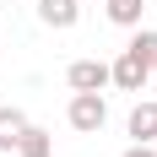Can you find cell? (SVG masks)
Returning <instances> with one entry per match:
<instances>
[{"label":"cell","mask_w":157,"mask_h":157,"mask_svg":"<svg viewBox=\"0 0 157 157\" xmlns=\"http://www.w3.org/2000/svg\"><path fill=\"white\" fill-rule=\"evenodd\" d=\"M65 119H71L76 136H98V130L109 125V98H103V92H71Z\"/></svg>","instance_id":"6da1fadb"},{"label":"cell","mask_w":157,"mask_h":157,"mask_svg":"<svg viewBox=\"0 0 157 157\" xmlns=\"http://www.w3.org/2000/svg\"><path fill=\"white\" fill-rule=\"evenodd\" d=\"M146 81H152V60H141V54H119V60L109 65V87H119V92H141Z\"/></svg>","instance_id":"7a4b0ae2"},{"label":"cell","mask_w":157,"mask_h":157,"mask_svg":"<svg viewBox=\"0 0 157 157\" xmlns=\"http://www.w3.org/2000/svg\"><path fill=\"white\" fill-rule=\"evenodd\" d=\"M65 81H71V92H103L109 87V65L103 60H71Z\"/></svg>","instance_id":"3957f363"},{"label":"cell","mask_w":157,"mask_h":157,"mask_svg":"<svg viewBox=\"0 0 157 157\" xmlns=\"http://www.w3.org/2000/svg\"><path fill=\"white\" fill-rule=\"evenodd\" d=\"M38 22L54 33H71L81 22V0H38Z\"/></svg>","instance_id":"277c9868"},{"label":"cell","mask_w":157,"mask_h":157,"mask_svg":"<svg viewBox=\"0 0 157 157\" xmlns=\"http://www.w3.org/2000/svg\"><path fill=\"white\" fill-rule=\"evenodd\" d=\"M125 130H130V141L157 146V103H136V109H130V119H125Z\"/></svg>","instance_id":"5b68a950"},{"label":"cell","mask_w":157,"mask_h":157,"mask_svg":"<svg viewBox=\"0 0 157 157\" xmlns=\"http://www.w3.org/2000/svg\"><path fill=\"white\" fill-rule=\"evenodd\" d=\"M16 157H54V136H49L44 125L27 119V130L16 136Z\"/></svg>","instance_id":"8992f818"},{"label":"cell","mask_w":157,"mask_h":157,"mask_svg":"<svg viewBox=\"0 0 157 157\" xmlns=\"http://www.w3.org/2000/svg\"><path fill=\"white\" fill-rule=\"evenodd\" d=\"M103 11H109V22H114V27H141L146 6H141V0H103Z\"/></svg>","instance_id":"52a82bcc"},{"label":"cell","mask_w":157,"mask_h":157,"mask_svg":"<svg viewBox=\"0 0 157 157\" xmlns=\"http://www.w3.org/2000/svg\"><path fill=\"white\" fill-rule=\"evenodd\" d=\"M27 130V114L22 109H0V152H16V136Z\"/></svg>","instance_id":"ba28073f"},{"label":"cell","mask_w":157,"mask_h":157,"mask_svg":"<svg viewBox=\"0 0 157 157\" xmlns=\"http://www.w3.org/2000/svg\"><path fill=\"white\" fill-rule=\"evenodd\" d=\"M130 54H141V60H157V27H130Z\"/></svg>","instance_id":"9c48e42d"},{"label":"cell","mask_w":157,"mask_h":157,"mask_svg":"<svg viewBox=\"0 0 157 157\" xmlns=\"http://www.w3.org/2000/svg\"><path fill=\"white\" fill-rule=\"evenodd\" d=\"M119 157H157V146H146V141H130Z\"/></svg>","instance_id":"30bf717a"},{"label":"cell","mask_w":157,"mask_h":157,"mask_svg":"<svg viewBox=\"0 0 157 157\" xmlns=\"http://www.w3.org/2000/svg\"><path fill=\"white\" fill-rule=\"evenodd\" d=\"M152 76H157V60H152Z\"/></svg>","instance_id":"8fae6325"},{"label":"cell","mask_w":157,"mask_h":157,"mask_svg":"<svg viewBox=\"0 0 157 157\" xmlns=\"http://www.w3.org/2000/svg\"><path fill=\"white\" fill-rule=\"evenodd\" d=\"M0 6H11V0H0Z\"/></svg>","instance_id":"7c38bea8"},{"label":"cell","mask_w":157,"mask_h":157,"mask_svg":"<svg viewBox=\"0 0 157 157\" xmlns=\"http://www.w3.org/2000/svg\"><path fill=\"white\" fill-rule=\"evenodd\" d=\"M98 6H103V0H98Z\"/></svg>","instance_id":"4fadbf2b"},{"label":"cell","mask_w":157,"mask_h":157,"mask_svg":"<svg viewBox=\"0 0 157 157\" xmlns=\"http://www.w3.org/2000/svg\"><path fill=\"white\" fill-rule=\"evenodd\" d=\"M152 6H157V0H152Z\"/></svg>","instance_id":"5bb4252c"}]
</instances>
